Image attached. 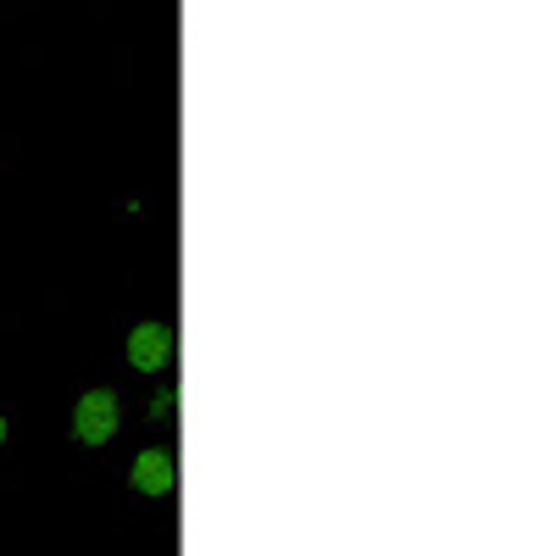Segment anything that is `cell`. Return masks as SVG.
Here are the masks:
<instances>
[{"label":"cell","mask_w":556,"mask_h":556,"mask_svg":"<svg viewBox=\"0 0 556 556\" xmlns=\"http://www.w3.org/2000/svg\"><path fill=\"white\" fill-rule=\"evenodd\" d=\"M173 412H178V390H173V384H162V390H156V401H151V424H173Z\"/></svg>","instance_id":"4"},{"label":"cell","mask_w":556,"mask_h":556,"mask_svg":"<svg viewBox=\"0 0 556 556\" xmlns=\"http://www.w3.org/2000/svg\"><path fill=\"white\" fill-rule=\"evenodd\" d=\"M173 356H178L173 323H139V329L128 334V362L139 367V374H167Z\"/></svg>","instance_id":"3"},{"label":"cell","mask_w":556,"mask_h":556,"mask_svg":"<svg viewBox=\"0 0 556 556\" xmlns=\"http://www.w3.org/2000/svg\"><path fill=\"white\" fill-rule=\"evenodd\" d=\"M128 484L146 495V501H167L173 490H178V462H173V451L167 445H146L134 456V468H128Z\"/></svg>","instance_id":"2"},{"label":"cell","mask_w":556,"mask_h":556,"mask_svg":"<svg viewBox=\"0 0 556 556\" xmlns=\"http://www.w3.org/2000/svg\"><path fill=\"white\" fill-rule=\"evenodd\" d=\"M0 445H7V417H0Z\"/></svg>","instance_id":"5"},{"label":"cell","mask_w":556,"mask_h":556,"mask_svg":"<svg viewBox=\"0 0 556 556\" xmlns=\"http://www.w3.org/2000/svg\"><path fill=\"white\" fill-rule=\"evenodd\" d=\"M123 429V401L117 390H89L78 406H73V440L78 445H112V434Z\"/></svg>","instance_id":"1"}]
</instances>
